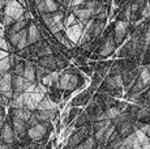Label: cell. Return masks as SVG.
<instances>
[{"mask_svg":"<svg viewBox=\"0 0 150 149\" xmlns=\"http://www.w3.org/2000/svg\"><path fill=\"white\" fill-rule=\"evenodd\" d=\"M112 37H114V42L116 47H120L125 39L128 38V31H127V22L123 21H115V28L112 31Z\"/></svg>","mask_w":150,"mask_h":149,"instance_id":"obj_1","label":"cell"},{"mask_svg":"<svg viewBox=\"0 0 150 149\" xmlns=\"http://www.w3.org/2000/svg\"><path fill=\"white\" fill-rule=\"evenodd\" d=\"M24 11H25V7L22 4H20L17 0H12V1H9L4 8H3V12H4L5 15L11 16L14 21L18 20L20 17L24 15Z\"/></svg>","mask_w":150,"mask_h":149,"instance_id":"obj_2","label":"cell"},{"mask_svg":"<svg viewBox=\"0 0 150 149\" xmlns=\"http://www.w3.org/2000/svg\"><path fill=\"white\" fill-rule=\"evenodd\" d=\"M45 37H43L41 29H39V26L35 24V21L34 20H31L30 24L28 25V41L29 43H35V42L41 41Z\"/></svg>","mask_w":150,"mask_h":149,"instance_id":"obj_3","label":"cell"},{"mask_svg":"<svg viewBox=\"0 0 150 149\" xmlns=\"http://www.w3.org/2000/svg\"><path fill=\"white\" fill-rule=\"evenodd\" d=\"M138 76V67L133 68L131 71H124L122 72V85H123V89L124 90H128L129 88L132 87V84L134 82L136 77Z\"/></svg>","mask_w":150,"mask_h":149,"instance_id":"obj_4","label":"cell"},{"mask_svg":"<svg viewBox=\"0 0 150 149\" xmlns=\"http://www.w3.org/2000/svg\"><path fill=\"white\" fill-rule=\"evenodd\" d=\"M115 64H117V67L120 68V71H131L133 68L138 67V63L136 62V59L133 56H129V58H117V60H114Z\"/></svg>","mask_w":150,"mask_h":149,"instance_id":"obj_5","label":"cell"},{"mask_svg":"<svg viewBox=\"0 0 150 149\" xmlns=\"http://www.w3.org/2000/svg\"><path fill=\"white\" fill-rule=\"evenodd\" d=\"M90 98H91V94L88 92V89H85V90H82L80 94H77L76 97H73V98L71 99L69 106H81V107H85V106L89 104Z\"/></svg>","mask_w":150,"mask_h":149,"instance_id":"obj_6","label":"cell"},{"mask_svg":"<svg viewBox=\"0 0 150 149\" xmlns=\"http://www.w3.org/2000/svg\"><path fill=\"white\" fill-rule=\"evenodd\" d=\"M112 63H114L112 59H99V60H97L96 64H94V71L99 72L100 76L105 77L108 72L110 67L112 65Z\"/></svg>","mask_w":150,"mask_h":149,"instance_id":"obj_7","label":"cell"},{"mask_svg":"<svg viewBox=\"0 0 150 149\" xmlns=\"http://www.w3.org/2000/svg\"><path fill=\"white\" fill-rule=\"evenodd\" d=\"M115 55L117 58H129V56H133V43H132V39L129 38L127 42H124L123 46L117 50V53Z\"/></svg>","mask_w":150,"mask_h":149,"instance_id":"obj_8","label":"cell"},{"mask_svg":"<svg viewBox=\"0 0 150 149\" xmlns=\"http://www.w3.org/2000/svg\"><path fill=\"white\" fill-rule=\"evenodd\" d=\"M37 64L43 65V67L48 68L50 71H55L56 70V62H55V56L51 55H43V56H38L37 58Z\"/></svg>","mask_w":150,"mask_h":149,"instance_id":"obj_9","label":"cell"},{"mask_svg":"<svg viewBox=\"0 0 150 149\" xmlns=\"http://www.w3.org/2000/svg\"><path fill=\"white\" fill-rule=\"evenodd\" d=\"M59 107H55V109H50V110H34V115L35 118L38 119V122H48V120L52 119L55 111L57 110Z\"/></svg>","mask_w":150,"mask_h":149,"instance_id":"obj_10","label":"cell"},{"mask_svg":"<svg viewBox=\"0 0 150 149\" xmlns=\"http://www.w3.org/2000/svg\"><path fill=\"white\" fill-rule=\"evenodd\" d=\"M22 76L30 82H35L37 79H35V63L30 62L28 60L25 63V70H24V74Z\"/></svg>","mask_w":150,"mask_h":149,"instance_id":"obj_11","label":"cell"},{"mask_svg":"<svg viewBox=\"0 0 150 149\" xmlns=\"http://www.w3.org/2000/svg\"><path fill=\"white\" fill-rule=\"evenodd\" d=\"M11 80H12V72L11 71L1 74V77H0V93H5V92L12 89Z\"/></svg>","mask_w":150,"mask_h":149,"instance_id":"obj_12","label":"cell"},{"mask_svg":"<svg viewBox=\"0 0 150 149\" xmlns=\"http://www.w3.org/2000/svg\"><path fill=\"white\" fill-rule=\"evenodd\" d=\"M89 123H90V118H89L88 113H86L85 110H82L81 113L74 118V120L71 123V124L73 126V128H80V127H82V126L89 124Z\"/></svg>","mask_w":150,"mask_h":149,"instance_id":"obj_13","label":"cell"},{"mask_svg":"<svg viewBox=\"0 0 150 149\" xmlns=\"http://www.w3.org/2000/svg\"><path fill=\"white\" fill-rule=\"evenodd\" d=\"M79 149H94V148H98L97 147V140L96 137L93 136V135H90V136L85 137V139L82 140L81 143L79 144Z\"/></svg>","mask_w":150,"mask_h":149,"instance_id":"obj_14","label":"cell"},{"mask_svg":"<svg viewBox=\"0 0 150 149\" xmlns=\"http://www.w3.org/2000/svg\"><path fill=\"white\" fill-rule=\"evenodd\" d=\"M51 71L48 68L43 67V65H39V64H35V79L37 81H41V79L46 74H48Z\"/></svg>","mask_w":150,"mask_h":149,"instance_id":"obj_15","label":"cell"},{"mask_svg":"<svg viewBox=\"0 0 150 149\" xmlns=\"http://www.w3.org/2000/svg\"><path fill=\"white\" fill-rule=\"evenodd\" d=\"M55 62H56V70L57 71L64 70V68H67L69 65V60H67L63 55L55 56Z\"/></svg>","mask_w":150,"mask_h":149,"instance_id":"obj_16","label":"cell"},{"mask_svg":"<svg viewBox=\"0 0 150 149\" xmlns=\"http://www.w3.org/2000/svg\"><path fill=\"white\" fill-rule=\"evenodd\" d=\"M11 71V64H9V56H4L0 59V73H4Z\"/></svg>","mask_w":150,"mask_h":149,"instance_id":"obj_17","label":"cell"},{"mask_svg":"<svg viewBox=\"0 0 150 149\" xmlns=\"http://www.w3.org/2000/svg\"><path fill=\"white\" fill-rule=\"evenodd\" d=\"M46 5V11L47 12H54V11L59 9V3L55 1V0H43Z\"/></svg>","mask_w":150,"mask_h":149,"instance_id":"obj_18","label":"cell"},{"mask_svg":"<svg viewBox=\"0 0 150 149\" xmlns=\"http://www.w3.org/2000/svg\"><path fill=\"white\" fill-rule=\"evenodd\" d=\"M79 70L81 71L82 73H85L86 76H89V77H90L91 74H93V72H94V67H91V65L88 64V63H86V64H83V65H81V67H79Z\"/></svg>","mask_w":150,"mask_h":149,"instance_id":"obj_19","label":"cell"},{"mask_svg":"<svg viewBox=\"0 0 150 149\" xmlns=\"http://www.w3.org/2000/svg\"><path fill=\"white\" fill-rule=\"evenodd\" d=\"M73 60H74V65H76L77 68L88 63V58H85V56H82V55H77L76 58H73Z\"/></svg>","mask_w":150,"mask_h":149,"instance_id":"obj_20","label":"cell"},{"mask_svg":"<svg viewBox=\"0 0 150 149\" xmlns=\"http://www.w3.org/2000/svg\"><path fill=\"white\" fill-rule=\"evenodd\" d=\"M39 82H42V84L45 85V87H47V88L50 87V85H51V77H50V73L46 74V76H43Z\"/></svg>","mask_w":150,"mask_h":149,"instance_id":"obj_21","label":"cell"}]
</instances>
